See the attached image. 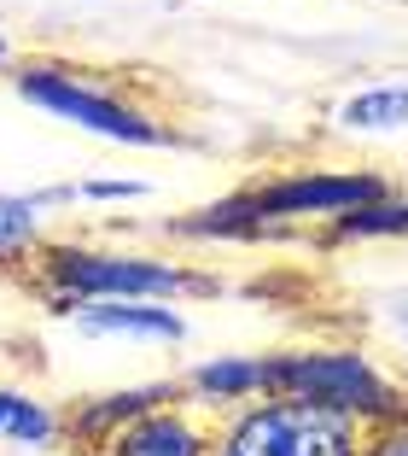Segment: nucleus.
<instances>
[{
	"label": "nucleus",
	"mask_w": 408,
	"mask_h": 456,
	"mask_svg": "<svg viewBox=\"0 0 408 456\" xmlns=\"http://www.w3.org/2000/svg\"><path fill=\"white\" fill-rule=\"evenodd\" d=\"M36 264V293H59L70 305H93V298H152V305H175V298H211L222 293V275L181 264V257L158 252H106V246H76V240H41Z\"/></svg>",
	"instance_id": "nucleus-1"
},
{
	"label": "nucleus",
	"mask_w": 408,
	"mask_h": 456,
	"mask_svg": "<svg viewBox=\"0 0 408 456\" xmlns=\"http://www.w3.org/2000/svg\"><path fill=\"white\" fill-rule=\"evenodd\" d=\"M268 398H303L316 410L356 421L362 433L408 416V387L396 375H385L380 362L356 346L268 351Z\"/></svg>",
	"instance_id": "nucleus-2"
},
{
	"label": "nucleus",
	"mask_w": 408,
	"mask_h": 456,
	"mask_svg": "<svg viewBox=\"0 0 408 456\" xmlns=\"http://www.w3.org/2000/svg\"><path fill=\"white\" fill-rule=\"evenodd\" d=\"M12 88H18V100L53 111V118L76 123L88 134H100V141H117V147H175L181 141L175 123L134 106L117 82H100L76 65H59V59H24L12 70Z\"/></svg>",
	"instance_id": "nucleus-3"
},
{
	"label": "nucleus",
	"mask_w": 408,
	"mask_h": 456,
	"mask_svg": "<svg viewBox=\"0 0 408 456\" xmlns=\"http://www.w3.org/2000/svg\"><path fill=\"white\" fill-rule=\"evenodd\" d=\"M216 456H362V428L303 398H251L216 428Z\"/></svg>",
	"instance_id": "nucleus-4"
},
{
	"label": "nucleus",
	"mask_w": 408,
	"mask_h": 456,
	"mask_svg": "<svg viewBox=\"0 0 408 456\" xmlns=\"http://www.w3.org/2000/svg\"><path fill=\"white\" fill-rule=\"evenodd\" d=\"M251 205L280 228L298 223H332L344 211H362V205L385 200V175L380 170H286V175H263L251 182Z\"/></svg>",
	"instance_id": "nucleus-5"
},
{
	"label": "nucleus",
	"mask_w": 408,
	"mask_h": 456,
	"mask_svg": "<svg viewBox=\"0 0 408 456\" xmlns=\"http://www.w3.org/2000/svg\"><path fill=\"white\" fill-rule=\"evenodd\" d=\"M100 456H216V421L193 403H158L111 433Z\"/></svg>",
	"instance_id": "nucleus-6"
},
{
	"label": "nucleus",
	"mask_w": 408,
	"mask_h": 456,
	"mask_svg": "<svg viewBox=\"0 0 408 456\" xmlns=\"http://www.w3.org/2000/svg\"><path fill=\"white\" fill-rule=\"evenodd\" d=\"M158 403H181V380H146V387H117V392L76 398L65 410V439L76 444L82 456H100L111 444V433L129 428L146 410H158Z\"/></svg>",
	"instance_id": "nucleus-7"
},
{
	"label": "nucleus",
	"mask_w": 408,
	"mask_h": 456,
	"mask_svg": "<svg viewBox=\"0 0 408 456\" xmlns=\"http://www.w3.org/2000/svg\"><path fill=\"white\" fill-rule=\"evenodd\" d=\"M70 322L93 339H158V346H181L187 316L175 305H152V298H93L76 305Z\"/></svg>",
	"instance_id": "nucleus-8"
},
{
	"label": "nucleus",
	"mask_w": 408,
	"mask_h": 456,
	"mask_svg": "<svg viewBox=\"0 0 408 456\" xmlns=\"http://www.w3.org/2000/svg\"><path fill=\"white\" fill-rule=\"evenodd\" d=\"M181 398L204 416H216V410L228 416L251 398H268V351L263 357H204L181 375Z\"/></svg>",
	"instance_id": "nucleus-9"
},
{
	"label": "nucleus",
	"mask_w": 408,
	"mask_h": 456,
	"mask_svg": "<svg viewBox=\"0 0 408 456\" xmlns=\"http://www.w3.org/2000/svg\"><path fill=\"white\" fill-rule=\"evenodd\" d=\"M170 234L175 240H275V234H292V228L268 223L257 205H251V193H228V200L216 205H198V211L187 216H170Z\"/></svg>",
	"instance_id": "nucleus-10"
},
{
	"label": "nucleus",
	"mask_w": 408,
	"mask_h": 456,
	"mask_svg": "<svg viewBox=\"0 0 408 456\" xmlns=\"http://www.w3.org/2000/svg\"><path fill=\"white\" fill-rule=\"evenodd\" d=\"M403 123H408V82H373L339 106V129L350 134H391Z\"/></svg>",
	"instance_id": "nucleus-11"
},
{
	"label": "nucleus",
	"mask_w": 408,
	"mask_h": 456,
	"mask_svg": "<svg viewBox=\"0 0 408 456\" xmlns=\"http://www.w3.org/2000/svg\"><path fill=\"white\" fill-rule=\"evenodd\" d=\"M332 240H408V200L403 193H385V200L362 205V211L332 216Z\"/></svg>",
	"instance_id": "nucleus-12"
},
{
	"label": "nucleus",
	"mask_w": 408,
	"mask_h": 456,
	"mask_svg": "<svg viewBox=\"0 0 408 456\" xmlns=\"http://www.w3.org/2000/svg\"><path fill=\"white\" fill-rule=\"evenodd\" d=\"M41 240H47L41 234V205L24 200V193H0V264L29 257Z\"/></svg>",
	"instance_id": "nucleus-13"
},
{
	"label": "nucleus",
	"mask_w": 408,
	"mask_h": 456,
	"mask_svg": "<svg viewBox=\"0 0 408 456\" xmlns=\"http://www.w3.org/2000/svg\"><path fill=\"white\" fill-rule=\"evenodd\" d=\"M0 439H12V444H29V451H53V444H65V416H59L53 403H41V398H18L12 421H6V433Z\"/></svg>",
	"instance_id": "nucleus-14"
},
{
	"label": "nucleus",
	"mask_w": 408,
	"mask_h": 456,
	"mask_svg": "<svg viewBox=\"0 0 408 456\" xmlns=\"http://www.w3.org/2000/svg\"><path fill=\"white\" fill-rule=\"evenodd\" d=\"M362 456H408V416L362 433Z\"/></svg>",
	"instance_id": "nucleus-15"
},
{
	"label": "nucleus",
	"mask_w": 408,
	"mask_h": 456,
	"mask_svg": "<svg viewBox=\"0 0 408 456\" xmlns=\"http://www.w3.org/2000/svg\"><path fill=\"white\" fill-rule=\"evenodd\" d=\"M70 193H76V200H146L152 188H146V182H134V175H123V182L111 175V182H76Z\"/></svg>",
	"instance_id": "nucleus-16"
},
{
	"label": "nucleus",
	"mask_w": 408,
	"mask_h": 456,
	"mask_svg": "<svg viewBox=\"0 0 408 456\" xmlns=\"http://www.w3.org/2000/svg\"><path fill=\"white\" fill-rule=\"evenodd\" d=\"M18 398H24V392H18V387H0V433H6V421H12Z\"/></svg>",
	"instance_id": "nucleus-17"
},
{
	"label": "nucleus",
	"mask_w": 408,
	"mask_h": 456,
	"mask_svg": "<svg viewBox=\"0 0 408 456\" xmlns=\"http://www.w3.org/2000/svg\"><path fill=\"white\" fill-rule=\"evenodd\" d=\"M391 322H396V328H408V293H403V298L391 305Z\"/></svg>",
	"instance_id": "nucleus-18"
},
{
	"label": "nucleus",
	"mask_w": 408,
	"mask_h": 456,
	"mask_svg": "<svg viewBox=\"0 0 408 456\" xmlns=\"http://www.w3.org/2000/svg\"><path fill=\"white\" fill-rule=\"evenodd\" d=\"M6 59H12V41H6V36H0V65H6Z\"/></svg>",
	"instance_id": "nucleus-19"
},
{
	"label": "nucleus",
	"mask_w": 408,
	"mask_h": 456,
	"mask_svg": "<svg viewBox=\"0 0 408 456\" xmlns=\"http://www.w3.org/2000/svg\"><path fill=\"white\" fill-rule=\"evenodd\" d=\"M6 275H12V264H0V281H6Z\"/></svg>",
	"instance_id": "nucleus-20"
}]
</instances>
